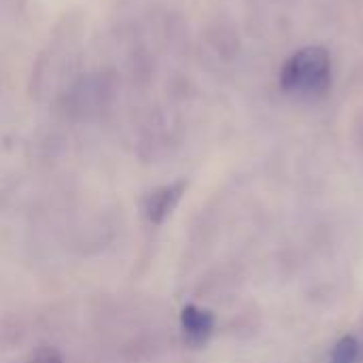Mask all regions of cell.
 <instances>
[{
    "label": "cell",
    "instance_id": "obj_1",
    "mask_svg": "<svg viewBox=\"0 0 363 363\" xmlns=\"http://www.w3.org/2000/svg\"><path fill=\"white\" fill-rule=\"evenodd\" d=\"M279 85L287 96L315 100L332 87V57L323 47H302L291 53L279 74Z\"/></svg>",
    "mask_w": 363,
    "mask_h": 363
},
{
    "label": "cell",
    "instance_id": "obj_2",
    "mask_svg": "<svg viewBox=\"0 0 363 363\" xmlns=\"http://www.w3.org/2000/svg\"><path fill=\"white\" fill-rule=\"evenodd\" d=\"M183 191H185V183L183 181L153 189L145 198V215H147V219L151 223H155V225L164 223V219L174 211V206L183 198Z\"/></svg>",
    "mask_w": 363,
    "mask_h": 363
},
{
    "label": "cell",
    "instance_id": "obj_3",
    "mask_svg": "<svg viewBox=\"0 0 363 363\" xmlns=\"http://www.w3.org/2000/svg\"><path fill=\"white\" fill-rule=\"evenodd\" d=\"M181 328L185 334V340L189 345H204L208 340V336L213 334L215 328V317L211 311H204L200 306H185L181 313Z\"/></svg>",
    "mask_w": 363,
    "mask_h": 363
},
{
    "label": "cell",
    "instance_id": "obj_4",
    "mask_svg": "<svg viewBox=\"0 0 363 363\" xmlns=\"http://www.w3.org/2000/svg\"><path fill=\"white\" fill-rule=\"evenodd\" d=\"M362 357V345L353 336H345L332 351L330 363H357Z\"/></svg>",
    "mask_w": 363,
    "mask_h": 363
},
{
    "label": "cell",
    "instance_id": "obj_5",
    "mask_svg": "<svg viewBox=\"0 0 363 363\" xmlns=\"http://www.w3.org/2000/svg\"><path fill=\"white\" fill-rule=\"evenodd\" d=\"M30 363H64V359H62V355H60L55 349L43 347V349H38V351L30 357Z\"/></svg>",
    "mask_w": 363,
    "mask_h": 363
}]
</instances>
